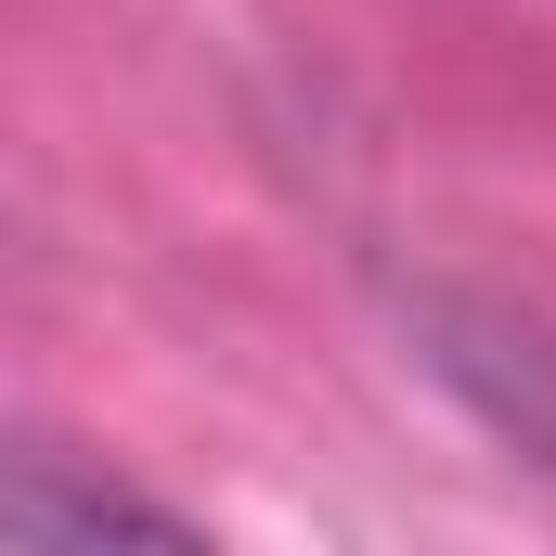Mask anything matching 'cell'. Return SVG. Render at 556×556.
<instances>
[{
    "label": "cell",
    "mask_w": 556,
    "mask_h": 556,
    "mask_svg": "<svg viewBox=\"0 0 556 556\" xmlns=\"http://www.w3.org/2000/svg\"><path fill=\"white\" fill-rule=\"evenodd\" d=\"M0 544L13 556H91V544H194L168 505H130V492H78L65 466H13V492H0Z\"/></svg>",
    "instance_id": "6da1fadb"
},
{
    "label": "cell",
    "mask_w": 556,
    "mask_h": 556,
    "mask_svg": "<svg viewBox=\"0 0 556 556\" xmlns=\"http://www.w3.org/2000/svg\"><path fill=\"white\" fill-rule=\"evenodd\" d=\"M466 389H479V415L505 427L518 453H544L556 466V350L544 337H505V324H453V350H440Z\"/></svg>",
    "instance_id": "7a4b0ae2"
}]
</instances>
